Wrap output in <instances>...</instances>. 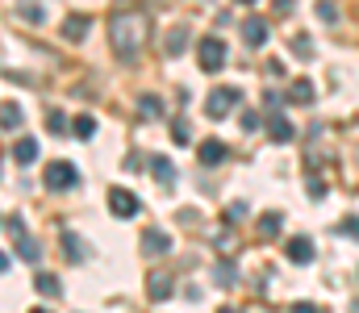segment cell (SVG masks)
I'll return each instance as SVG.
<instances>
[{
	"label": "cell",
	"mask_w": 359,
	"mask_h": 313,
	"mask_svg": "<svg viewBox=\"0 0 359 313\" xmlns=\"http://www.w3.org/2000/svg\"><path fill=\"white\" fill-rule=\"evenodd\" d=\"M159 113H163V101L159 97H138V117L142 121H155Z\"/></svg>",
	"instance_id": "obj_17"
},
{
	"label": "cell",
	"mask_w": 359,
	"mask_h": 313,
	"mask_svg": "<svg viewBox=\"0 0 359 313\" xmlns=\"http://www.w3.org/2000/svg\"><path fill=\"white\" fill-rule=\"evenodd\" d=\"M42 180H46V188H50V193H63V188H76V184H80V172H76L72 163L55 159V163H46Z\"/></svg>",
	"instance_id": "obj_2"
},
{
	"label": "cell",
	"mask_w": 359,
	"mask_h": 313,
	"mask_svg": "<svg viewBox=\"0 0 359 313\" xmlns=\"http://www.w3.org/2000/svg\"><path fill=\"white\" fill-rule=\"evenodd\" d=\"M34 288H38L42 297H59V280H55V276H46V272H38V276H34Z\"/></svg>",
	"instance_id": "obj_19"
},
{
	"label": "cell",
	"mask_w": 359,
	"mask_h": 313,
	"mask_svg": "<svg viewBox=\"0 0 359 313\" xmlns=\"http://www.w3.org/2000/svg\"><path fill=\"white\" fill-rule=\"evenodd\" d=\"M63 255H67V259H76V263L84 259V246L76 242V234H63Z\"/></svg>",
	"instance_id": "obj_23"
},
{
	"label": "cell",
	"mask_w": 359,
	"mask_h": 313,
	"mask_svg": "<svg viewBox=\"0 0 359 313\" xmlns=\"http://www.w3.org/2000/svg\"><path fill=\"white\" fill-rule=\"evenodd\" d=\"M13 159H17V163H34V159H38V142H34V138H21V142L13 146Z\"/></svg>",
	"instance_id": "obj_16"
},
{
	"label": "cell",
	"mask_w": 359,
	"mask_h": 313,
	"mask_svg": "<svg viewBox=\"0 0 359 313\" xmlns=\"http://www.w3.org/2000/svg\"><path fill=\"white\" fill-rule=\"evenodd\" d=\"M292 313H318V305H297Z\"/></svg>",
	"instance_id": "obj_35"
},
{
	"label": "cell",
	"mask_w": 359,
	"mask_h": 313,
	"mask_svg": "<svg viewBox=\"0 0 359 313\" xmlns=\"http://www.w3.org/2000/svg\"><path fill=\"white\" fill-rule=\"evenodd\" d=\"M72 130H76V138H92V134H96V117H88V113H84V117H76V125H72Z\"/></svg>",
	"instance_id": "obj_22"
},
{
	"label": "cell",
	"mask_w": 359,
	"mask_h": 313,
	"mask_svg": "<svg viewBox=\"0 0 359 313\" xmlns=\"http://www.w3.org/2000/svg\"><path fill=\"white\" fill-rule=\"evenodd\" d=\"M8 234L17 238V255H21V259H29V263H38V255H42V251H38V242L21 230V217H17V213L8 217Z\"/></svg>",
	"instance_id": "obj_4"
},
{
	"label": "cell",
	"mask_w": 359,
	"mask_h": 313,
	"mask_svg": "<svg viewBox=\"0 0 359 313\" xmlns=\"http://www.w3.org/2000/svg\"><path fill=\"white\" fill-rule=\"evenodd\" d=\"M268 130H271V142H292V121H288L284 113H271Z\"/></svg>",
	"instance_id": "obj_12"
},
{
	"label": "cell",
	"mask_w": 359,
	"mask_h": 313,
	"mask_svg": "<svg viewBox=\"0 0 359 313\" xmlns=\"http://www.w3.org/2000/svg\"><path fill=\"white\" fill-rule=\"evenodd\" d=\"M288 101L309 104L313 101V84H309V80H292V84H288Z\"/></svg>",
	"instance_id": "obj_15"
},
{
	"label": "cell",
	"mask_w": 359,
	"mask_h": 313,
	"mask_svg": "<svg viewBox=\"0 0 359 313\" xmlns=\"http://www.w3.org/2000/svg\"><path fill=\"white\" fill-rule=\"evenodd\" d=\"M151 172H155L159 184H176V163L168 155H151Z\"/></svg>",
	"instance_id": "obj_11"
},
{
	"label": "cell",
	"mask_w": 359,
	"mask_h": 313,
	"mask_svg": "<svg viewBox=\"0 0 359 313\" xmlns=\"http://www.w3.org/2000/svg\"><path fill=\"white\" fill-rule=\"evenodd\" d=\"M247 213H251V209H247V201H234V205L226 209V221H243Z\"/></svg>",
	"instance_id": "obj_29"
},
{
	"label": "cell",
	"mask_w": 359,
	"mask_h": 313,
	"mask_svg": "<svg viewBox=\"0 0 359 313\" xmlns=\"http://www.w3.org/2000/svg\"><path fill=\"white\" fill-rule=\"evenodd\" d=\"M17 13H21L25 21H34V25H42V21H46V13H42V8H34V4H21Z\"/></svg>",
	"instance_id": "obj_25"
},
{
	"label": "cell",
	"mask_w": 359,
	"mask_h": 313,
	"mask_svg": "<svg viewBox=\"0 0 359 313\" xmlns=\"http://www.w3.org/2000/svg\"><path fill=\"white\" fill-rule=\"evenodd\" d=\"M318 17H322L326 25H334V21H339V8H334V4H318Z\"/></svg>",
	"instance_id": "obj_30"
},
{
	"label": "cell",
	"mask_w": 359,
	"mask_h": 313,
	"mask_svg": "<svg viewBox=\"0 0 359 313\" xmlns=\"http://www.w3.org/2000/svg\"><path fill=\"white\" fill-rule=\"evenodd\" d=\"M217 284H234V276H230V267H226V263L217 267Z\"/></svg>",
	"instance_id": "obj_32"
},
{
	"label": "cell",
	"mask_w": 359,
	"mask_h": 313,
	"mask_svg": "<svg viewBox=\"0 0 359 313\" xmlns=\"http://www.w3.org/2000/svg\"><path fill=\"white\" fill-rule=\"evenodd\" d=\"M109 209H113V217H134L142 205L130 188H109Z\"/></svg>",
	"instance_id": "obj_6"
},
{
	"label": "cell",
	"mask_w": 359,
	"mask_h": 313,
	"mask_svg": "<svg viewBox=\"0 0 359 313\" xmlns=\"http://www.w3.org/2000/svg\"><path fill=\"white\" fill-rule=\"evenodd\" d=\"M8 267H13V259H8V255L0 251V272H8Z\"/></svg>",
	"instance_id": "obj_34"
},
{
	"label": "cell",
	"mask_w": 359,
	"mask_h": 313,
	"mask_svg": "<svg viewBox=\"0 0 359 313\" xmlns=\"http://www.w3.org/2000/svg\"><path fill=\"white\" fill-rule=\"evenodd\" d=\"M238 101H243V92H238V88H213L205 104H209V117H226Z\"/></svg>",
	"instance_id": "obj_5"
},
{
	"label": "cell",
	"mask_w": 359,
	"mask_h": 313,
	"mask_svg": "<svg viewBox=\"0 0 359 313\" xmlns=\"http://www.w3.org/2000/svg\"><path fill=\"white\" fill-rule=\"evenodd\" d=\"M339 234H343V238H355V242H359V217H343V221H339Z\"/></svg>",
	"instance_id": "obj_24"
},
{
	"label": "cell",
	"mask_w": 359,
	"mask_h": 313,
	"mask_svg": "<svg viewBox=\"0 0 359 313\" xmlns=\"http://www.w3.org/2000/svg\"><path fill=\"white\" fill-rule=\"evenodd\" d=\"M34 313H50V309H34Z\"/></svg>",
	"instance_id": "obj_37"
},
{
	"label": "cell",
	"mask_w": 359,
	"mask_h": 313,
	"mask_svg": "<svg viewBox=\"0 0 359 313\" xmlns=\"http://www.w3.org/2000/svg\"><path fill=\"white\" fill-rule=\"evenodd\" d=\"M147 293H151V301H168V297L176 293L172 272H151V276H147Z\"/></svg>",
	"instance_id": "obj_7"
},
{
	"label": "cell",
	"mask_w": 359,
	"mask_h": 313,
	"mask_svg": "<svg viewBox=\"0 0 359 313\" xmlns=\"http://www.w3.org/2000/svg\"><path fill=\"white\" fill-rule=\"evenodd\" d=\"M292 50H297L301 59H309V55H313V42H309L305 34H297V38H292Z\"/></svg>",
	"instance_id": "obj_26"
},
{
	"label": "cell",
	"mask_w": 359,
	"mask_h": 313,
	"mask_svg": "<svg viewBox=\"0 0 359 313\" xmlns=\"http://www.w3.org/2000/svg\"><path fill=\"white\" fill-rule=\"evenodd\" d=\"M284 251H288L292 263H313V255H318V251H313V238H305V234H301V238H288Z\"/></svg>",
	"instance_id": "obj_9"
},
{
	"label": "cell",
	"mask_w": 359,
	"mask_h": 313,
	"mask_svg": "<svg viewBox=\"0 0 359 313\" xmlns=\"http://www.w3.org/2000/svg\"><path fill=\"white\" fill-rule=\"evenodd\" d=\"M109 42H113V50L121 59H134L142 50V42H147V17L138 8H117L109 17Z\"/></svg>",
	"instance_id": "obj_1"
},
{
	"label": "cell",
	"mask_w": 359,
	"mask_h": 313,
	"mask_svg": "<svg viewBox=\"0 0 359 313\" xmlns=\"http://www.w3.org/2000/svg\"><path fill=\"white\" fill-rule=\"evenodd\" d=\"M217 313H243V309H234V305H222V309H217Z\"/></svg>",
	"instance_id": "obj_36"
},
{
	"label": "cell",
	"mask_w": 359,
	"mask_h": 313,
	"mask_svg": "<svg viewBox=\"0 0 359 313\" xmlns=\"http://www.w3.org/2000/svg\"><path fill=\"white\" fill-rule=\"evenodd\" d=\"M46 125H50L55 134H63V130H67V117H63L59 109H50V113H46Z\"/></svg>",
	"instance_id": "obj_27"
},
{
	"label": "cell",
	"mask_w": 359,
	"mask_h": 313,
	"mask_svg": "<svg viewBox=\"0 0 359 313\" xmlns=\"http://www.w3.org/2000/svg\"><path fill=\"white\" fill-rule=\"evenodd\" d=\"M21 125V109L17 104H4L0 109V130H17Z\"/></svg>",
	"instance_id": "obj_20"
},
{
	"label": "cell",
	"mask_w": 359,
	"mask_h": 313,
	"mask_svg": "<svg viewBox=\"0 0 359 313\" xmlns=\"http://www.w3.org/2000/svg\"><path fill=\"white\" fill-rule=\"evenodd\" d=\"M184 46H188V34H184V29H172V34H168V42H163V50H168L172 59L184 55Z\"/></svg>",
	"instance_id": "obj_18"
},
{
	"label": "cell",
	"mask_w": 359,
	"mask_h": 313,
	"mask_svg": "<svg viewBox=\"0 0 359 313\" xmlns=\"http://www.w3.org/2000/svg\"><path fill=\"white\" fill-rule=\"evenodd\" d=\"M88 17H84V13H76V17H67V21H63V34H67V38H72V42H80V38H84V34H88Z\"/></svg>",
	"instance_id": "obj_14"
},
{
	"label": "cell",
	"mask_w": 359,
	"mask_h": 313,
	"mask_svg": "<svg viewBox=\"0 0 359 313\" xmlns=\"http://www.w3.org/2000/svg\"><path fill=\"white\" fill-rule=\"evenodd\" d=\"M259 125V113H243V130H255Z\"/></svg>",
	"instance_id": "obj_31"
},
{
	"label": "cell",
	"mask_w": 359,
	"mask_h": 313,
	"mask_svg": "<svg viewBox=\"0 0 359 313\" xmlns=\"http://www.w3.org/2000/svg\"><path fill=\"white\" fill-rule=\"evenodd\" d=\"M196 159H201V163H205V167H213V163H222V159H226V146H222V142H213V138H209V142H205V146H201V151H196Z\"/></svg>",
	"instance_id": "obj_13"
},
{
	"label": "cell",
	"mask_w": 359,
	"mask_h": 313,
	"mask_svg": "<svg viewBox=\"0 0 359 313\" xmlns=\"http://www.w3.org/2000/svg\"><path fill=\"white\" fill-rule=\"evenodd\" d=\"M280 225H284V213H264V217H259V234H280Z\"/></svg>",
	"instance_id": "obj_21"
},
{
	"label": "cell",
	"mask_w": 359,
	"mask_h": 313,
	"mask_svg": "<svg viewBox=\"0 0 359 313\" xmlns=\"http://www.w3.org/2000/svg\"><path fill=\"white\" fill-rule=\"evenodd\" d=\"M172 134H176L172 142H180V146H188V142H192V138H188V121H184V117H176V125H172Z\"/></svg>",
	"instance_id": "obj_28"
},
{
	"label": "cell",
	"mask_w": 359,
	"mask_h": 313,
	"mask_svg": "<svg viewBox=\"0 0 359 313\" xmlns=\"http://www.w3.org/2000/svg\"><path fill=\"white\" fill-rule=\"evenodd\" d=\"M172 251V238L163 230H147L142 234V255H168Z\"/></svg>",
	"instance_id": "obj_10"
},
{
	"label": "cell",
	"mask_w": 359,
	"mask_h": 313,
	"mask_svg": "<svg viewBox=\"0 0 359 313\" xmlns=\"http://www.w3.org/2000/svg\"><path fill=\"white\" fill-rule=\"evenodd\" d=\"M264 71H268V76H284V63H280V59H271V63L264 67Z\"/></svg>",
	"instance_id": "obj_33"
},
{
	"label": "cell",
	"mask_w": 359,
	"mask_h": 313,
	"mask_svg": "<svg viewBox=\"0 0 359 313\" xmlns=\"http://www.w3.org/2000/svg\"><path fill=\"white\" fill-rule=\"evenodd\" d=\"M196 59H201V71H222V63H226V42H222V38H201Z\"/></svg>",
	"instance_id": "obj_3"
},
{
	"label": "cell",
	"mask_w": 359,
	"mask_h": 313,
	"mask_svg": "<svg viewBox=\"0 0 359 313\" xmlns=\"http://www.w3.org/2000/svg\"><path fill=\"white\" fill-rule=\"evenodd\" d=\"M243 42L247 46H264L268 42V21L264 17H247L243 21Z\"/></svg>",
	"instance_id": "obj_8"
}]
</instances>
